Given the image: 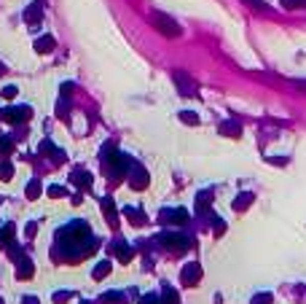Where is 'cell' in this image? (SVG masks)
I'll use <instances>...</instances> for the list:
<instances>
[{
	"label": "cell",
	"mask_w": 306,
	"mask_h": 304,
	"mask_svg": "<svg viewBox=\"0 0 306 304\" xmlns=\"http://www.w3.org/2000/svg\"><path fill=\"white\" fill-rule=\"evenodd\" d=\"M153 24H156V30L161 32V35H167V38H177L183 32L180 24H177L172 16H167V14H156L153 16Z\"/></svg>",
	"instance_id": "obj_1"
},
{
	"label": "cell",
	"mask_w": 306,
	"mask_h": 304,
	"mask_svg": "<svg viewBox=\"0 0 306 304\" xmlns=\"http://www.w3.org/2000/svg\"><path fill=\"white\" fill-rule=\"evenodd\" d=\"M158 242H164V248L175 250V253H180V250H188L191 248V240L185 234H161L158 237Z\"/></svg>",
	"instance_id": "obj_2"
},
{
	"label": "cell",
	"mask_w": 306,
	"mask_h": 304,
	"mask_svg": "<svg viewBox=\"0 0 306 304\" xmlns=\"http://www.w3.org/2000/svg\"><path fill=\"white\" fill-rule=\"evenodd\" d=\"M32 110L27 108V105H19V108H5V110H0V116H3V121H8V124H19V121H27Z\"/></svg>",
	"instance_id": "obj_3"
},
{
	"label": "cell",
	"mask_w": 306,
	"mask_h": 304,
	"mask_svg": "<svg viewBox=\"0 0 306 304\" xmlns=\"http://www.w3.org/2000/svg\"><path fill=\"white\" fill-rule=\"evenodd\" d=\"M43 19V0H32L27 5V11H24V22L27 24H38Z\"/></svg>",
	"instance_id": "obj_4"
},
{
	"label": "cell",
	"mask_w": 306,
	"mask_h": 304,
	"mask_svg": "<svg viewBox=\"0 0 306 304\" xmlns=\"http://www.w3.org/2000/svg\"><path fill=\"white\" fill-rule=\"evenodd\" d=\"M180 277H183L185 286H196V283L202 280V267H199V264H188V267H183Z\"/></svg>",
	"instance_id": "obj_5"
},
{
	"label": "cell",
	"mask_w": 306,
	"mask_h": 304,
	"mask_svg": "<svg viewBox=\"0 0 306 304\" xmlns=\"http://www.w3.org/2000/svg\"><path fill=\"white\" fill-rule=\"evenodd\" d=\"M132 189H143L148 186V173H145L143 167H137V164H132Z\"/></svg>",
	"instance_id": "obj_6"
},
{
	"label": "cell",
	"mask_w": 306,
	"mask_h": 304,
	"mask_svg": "<svg viewBox=\"0 0 306 304\" xmlns=\"http://www.w3.org/2000/svg\"><path fill=\"white\" fill-rule=\"evenodd\" d=\"M161 221L164 223H185L188 221V213H185V210H164Z\"/></svg>",
	"instance_id": "obj_7"
},
{
	"label": "cell",
	"mask_w": 306,
	"mask_h": 304,
	"mask_svg": "<svg viewBox=\"0 0 306 304\" xmlns=\"http://www.w3.org/2000/svg\"><path fill=\"white\" fill-rule=\"evenodd\" d=\"M54 38H51V35H41V38H38V41H35V51H38V54H49V51H54Z\"/></svg>",
	"instance_id": "obj_8"
},
{
	"label": "cell",
	"mask_w": 306,
	"mask_h": 304,
	"mask_svg": "<svg viewBox=\"0 0 306 304\" xmlns=\"http://www.w3.org/2000/svg\"><path fill=\"white\" fill-rule=\"evenodd\" d=\"M32 272H35V267H32L30 259H22V261H19V267H16V277H19V280H30Z\"/></svg>",
	"instance_id": "obj_9"
},
{
	"label": "cell",
	"mask_w": 306,
	"mask_h": 304,
	"mask_svg": "<svg viewBox=\"0 0 306 304\" xmlns=\"http://www.w3.org/2000/svg\"><path fill=\"white\" fill-rule=\"evenodd\" d=\"M175 84H177V89H180V95H194V84L188 81L185 73H175Z\"/></svg>",
	"instance_id": "obj_10"
},
{
	"label": "cell",
	"mask_w": 306,
	"mask_h": 304,
	"mask_svg": "<svg viewBox=\"0 0 306 304\" xmlns=\"http://www.w3.org/2000/svg\"><path fill=\"white\" fill-rule=\"evenodd\" d=\"M221 135H226V137H239V135H242V127H239V121H223L221 124Z\"/></svg>",
	"instance_id": "obj_11"
},
{
	"label": "cell",
	"mask_w": 306,
	"mask_h": 304,
	"mask_svg": "<svg viewBox=\"0 0 306 304\" xmlns=\"http://www.w3.org/2000/svg\"><path fill=\"white\" fill-rule=\"evenodd\" d=\"M73 183L81 189H91V175L86 173V170H76V173H73Z\"/></svg>",
	"instance_id": "obj_12"
},
{
	"label": "cell",
	"mask_w": 306,
	"mask_h": 304,
	"mask_svg": "<svg viewBox=\"0 0 306 304\" xmlns=\"http://www.w3.org/2000/svg\"><path fill=\"white\" fill-rule=\"evenodd\" d=\"M102 210H105V215H108L110 226H116V223H118V215H116V207H113V200H110V197H105V200H102Z\"/></svg>",
	"instance_id": "obj_13"
},
{
	"label": "cell",
	"mask_w": 306,
	"mask_h": 304,
	"mask_svg": "<svg viewBox=\"0 0 306 304\" xmlns=\"http://www.w3.org/2000/svg\"><path fill=\"white\" fill-rule=\"evenodd\" d=\"M252 200H255V197L247 194V191H244V194H239V197H236V202H234V210H247L250 204H252Z\"/></svg>",
	"instance_id": "obj_14"
},
{
	"label": "cell",
	"mask_w": 306,
	"mask_h": 304,
	"mask_svg": "<svg viewBox=\"0 0 306 304\" xmlns=\"http://www.w3.org/2000/svg\"><path fill=\"white\" fill-rule=\"evenodd\" d=\"M161 299H164V304H180V299H177V291L172 288V286H164Z\"/></svg>",
	"instance_id": "obj_15"
},
{
	"label": "cell",
	"mask_w": 306,
	"mask_h": 304,
	"mask_svg": "<svg viewBox=\"0 0 306 304\" xmlns=\"http://www.w3.org/2000/svg\"><path fill=\"white\" fill-rule=\"evenodd\" d=\"M11 237H14V223H8V226L0 229V248H5L11 242Z\"/></svg>",
	"instance_id": "obj_16"
},
{
	"label": "cell",
	"mask_w": 306,
	"mask_h": 304,
	"mask_svg": "<svg viewBox=\"0 0 306 304\" xmlns=\"http://www.w3.org/2000/svg\"><path fill=\"white\" fill-rule=\"evenodd\" d=\"M41 191H43V186H41V181H30V186H27V200H38L41 197Z\"/></svg>",
	"instance_id": "obj_17"
},
{
	"label": "cell",
	"mask_w": 306,
	"mask_h": 304,
	"mask_svg": "<svg viewBox=\"0 0 306 304\" xmlns=\"http://www.w3.org/2000/svg\"><path fill=\"white\" fill-rule=\"evenodd\" d=\"M91 275H94V280H102V277H108V275H110V261L97 264V267H94V272H91Z\"/></svg>",
	"instance_id": "obj_18"
},
{
	"label": "cell",
	"mask_w": 306,
	"mask_h": 304,
	"mask_svg": "<svg viewBox=\"0 0 306 304\" xmlns=\"http://www.w3.org/2000/svg\"><path fill=\"white\" fill-rule=\"evenodd\" d=\"M124 213L129 215L132 223H137V226H140V223H145V213H140V210H135V207H124Z\"/></svg>",
	"instance_id": "obj_19"
},
{
	"label": "cell",
	"mask_w": 306,
	"mask_h": 304,
	"mask_svg": "<svg viewBox=\"0 0 306 304\" xmlns=\"http://www.w3.org/2000/svg\"><path fill=\"white\" fill-rule=\"evenodd\" d=\"M11 175H14L11 162H3V164H0V181H11Z\"/></svg>",
	"instance_id": "obj_20"
},
{
	"label": "cell",
	"mask_w": 306,
	"mask_h": 304,
	"mask_svg": "<svg viewBox=\"0 0 306 304\" xmlns=\"http://www.w3.org/2000/svg\"><path fill=\"white\" fill-rule=\"evenodd\" d=\"M116 256H118L121 261H129V259H132V248H129V245H116Z\"/></svg>",
	"instance_id": "obj_21"
},
{
	"label": "cell",
	"mask_w": 306,
	"mask_h": 304,
	"mask_svg": "<svg viewBox=\"0 0 306 304\" xmlns=\"http://www.w3.org/2000/svg\"><path fill=\"white\" fill-rule=\"evenodd\" d=\"M102 304H124V294H105Z\"/></svg>",
	"instance_id": "obj_22"
},
{
	"label": "cell",
	"mask_w": 306,
	"mask_h": 304,
	"mask_svg": "<svg viewBox=\"0 0 306 304\" xmlns=\"http://www.w3.org/2000/svg\"><path fill=\"white\" fill-rule=\"evenodd\" d=\"M306 5V0H282V8H288V11H293V8H304Z\"/></svg>",
	"instance_id": "obj_23"
},
{
	"label": "cell",
	"mask_w": 306,
	"mask_h": 304,
	"mask_svg": "<svg viewBox=\"0 0 306 304\" xmlns=\"http://www.w3.org/2000/svg\"><path fill=\"white\" fill-rule=\"evenodd\" d=\"M207 202H212V194H210V191H202V194H199L196 207H199V210H204V207H207Z\"/></svg>",
	"instance_id": "obj_24"
},
{
	"label": "cell",
	"mask_w": 306,
	"mask_h": 304,
	"mask_svg": "<svg viewBox=\"0 0 306 304\" xmlns=\"http://www.w3.org/2000/svg\"><path fill=\"white\" fill-rule=\"evenodd\" d=\"M180 118H183L185 124H199V116H196V113H191V110H183Z\"/></svg>",
	"instance_id": "obj_25"
},
{
	"label": "cell",
	"mask_w": 306,
	"mask_h": 304,
	"mask_svg": "<svg viewBox=\"0 0 306 304\" xmlns=\"http://www.w3.org/2000/svg\"><path fill=\"white\" fill-rule=\"evenodd\" d=\"M11 148H14V143H11L8 137H0V151H3V154H11Z\"/></svg>",
	"instance_id": "obj_26"
},
{
	"label": "cell",
	"mask_w": 306,
	"mask_h": 304,
	"mask_svg": "<svg viewBox=\"0 0 306 304\" xmlns=\"http://www.w3.org/2000/svg\"><path fill=\"white\" fill-rule=\"evenodd\" d=\"M247 5H252V8H258V11H269V5L263 3V0H244Z\"/></svg>",
	"instance_id": "obj_27"
},
{
	"label": "cell",
	"mask_w": 306,
	"mask_h": 304,
	"mask_svg": "<svg viewBox=\"0 0 306 304\" xmlns=\"http://www.w3.org/2000/svg\"><path fill=\"white\" fill-rule=\"evenodd\" d=\"M252 304H271V294H258L252 299Z\"/></svg>",
	"instance_id": "obj_28"
},
{
	"label": "cell",
	"mask_w": 306,
	"mask_h": 304,
	"mask_svg": "<svg viewBox=\"0 0 306 304\" xmlns=\"http://www.w3.org/2000/svg\"><path fill=\"white\" fill-rule=\"evenodd\" d=\"M49 194H51V197H65V194H68V189H65V186H51Z\"/></svg>",
	"instance_id": "obj_29"
},
{
	"label": "cell",
	"mask_w": 306,
	"mask_h": 304,
	"mask_svg": "<svg viewBox=\"0 0 306 304\" xmlns=\"http://www.w3.org/2000/svg\"><path fill=\"white\" fill-rule=\"evenodd\" d=\"M16 92H19L16 87H5V89H3V97H5V100H14V97H16Z\"/></svg>",
	"instance_id": "obj_30"
},
{
	"label": "cell",
	"mask_w": 306,
	"mask_h": 304,
	"mask_svg": "<svg viewBox=\"0 0 306 304\" xmlns=\"http://www.w3.org/2000/svg\"><path fill=\"white\" fill-rule=\"evenodd\" d=\"M68 299H70L68 291H62V294H54V302H57V304H62V302H68Z\"/></svg>",
	"instance_id": "obj_31"
},
{
	"label": "cell",
	"mask_w": 306,
	"mask_h": 304,
	"mask_svg": "<svg viewBox=\"0 0 306 304\" xmlns=\"http://www.w3.org/2000/svg\"><path fill=\"white\" fill-rule=\"evenodd\" d=\"M73 95V84H62V97H70Z\"/></svg>",
	"instance_id": "obj_32"
},
{
	"label": "cell",
	"mask_w": 306,
	"mask_h": 304,
	"mask_svg": "<svg viewBox=\"0 0 306 304\" xmlns=\"http://www.w3.org/2000/svg\"><path fill=\"white\" fill-rule=\"evenodd\" d=\"M140 304H164V302H158V299H156V296H145V299H143V302H140Z\"/></svg>",
	"instance_id": "obj_33"
},
{
	"label": "cell",
	"mask_w": 306,
	"mask_h": 304,
	"mask_svg": "<svg viewBox=\"0 0 306 304\" xmlns=\"http://www.w3.org/2000/svg\"><path fill=\"white\" fill-rule=\"evenodd\" d=\"M22 304H41V302H38L35 296H24V299H22Z\"/></svg>",
	"instance_id": "obj_34"
},
{
	"label": "cell",
	"mask_w": 306,
	"mask_h": 304,
	"mask_svg": "<svg viewBox=\"0 0 306 304\" xmlns=\"http://www.w3.org/2000/svg\"><path fill=\"white\" fill-rule=\"evenodd\" d=\"M35 229H38V223H35V221H32V223H30V226H27V237H32V234H35Z\"/></svg>",
	"instance_id": "obj_35"
},
{
	"label": "cell",
	"mask_w": 306,
	"mask_h": 304,
	"mask_svg": "<svg viewBox=\"0 0 306 304\" xmlns=\"http://www.w3.org/2000/svg\"><path fill=\"white\" fill-rule=\"evenodd\" d=\"M296 84V89H301V92H306V81H293Z\"/></svg>",
	"instance_id": "obj_36"
},
{
	"label": "cell",
	"mask_w": 306,
	"mask_h": 304,
	"mask_svg": "<svg viewBox=\"0 0 306 304\" xmlns=\"http://www.w3.org/2000/svg\"><path fill=\"white\" fill-rule=\"evenodd\" d=\"M0 73H3V65H0Z\"/></svg>",
	"instance_id": "obj_37"
},
{
	"label": "cell",
	"mask_w": 306,
	"mask_h": 304,
	"mask_svg": "<svg viewBox=\"0 0 306 304\" xmlns=\"http://www.w3.org/2000/svg\"><path fill=\"white\" fill-rule=\"evenodd\" d=\"M0 304H3V302H0Z\"/></svg>",
	"instance_id": "obj_38"
}]
</instances>
